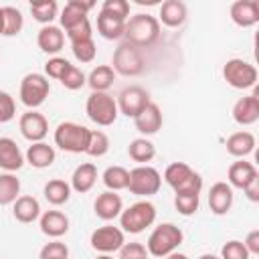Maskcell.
I'll return each instance as SVG.
<instances>
[{"label":"cell","mask_w":259,"mask_h":259,"mask_svg":"<svg viewBox=\"0 0 259 259\" xmlns=\"http://www.w3.org/2000/svg\"><path fill=\"white\" fill-rule=\"evenodd\" d=\"M198 259H221V257H217V255H212V253H204V255H200Z\"/></svg>","instance_id":"51"},{"label":"cell","mask_w":259,"mask_h":259,"mask_svg":"<svg viewBox=\"0 0 259 259\" xmlns=\"http://www.w3.org/2000/svg\"><path fill=\"white\" fill-rule=\"evenodd\" d=\"M95 182H97V166L93 162L79 164L71 174V190H75L79 194L89 192L95 186Z\"/></svg>","instance_id":"25"},{"label":"cell","mask_w":259,"mask_h":259,"mask_svg":"<svg viewBox=\"0 0 259 259\" xmlns=\"http://www.w3.org/2000/svg\"><path fill=\"white\" fill-rule=\"evenodd\" d=\"M101 180H103V186H105L107 190H111V192L123 190V188H127L130 170H125L123 166H109V168L103 170Z\"/></svg>","instance_id":"33"},{"label":"cell","mask_w":259,"mask_h":259,"mask_svg":"<svg viewBox=\"0 0 259 259\" xmlns=\"http://www.w3.org/2000/svg\"><path fill=\"white\" fill-rule=\"evenodd\" d=\"M85 113L93 123H97L101 127L113 125L117 115H119L115 97L109 93H103V91H91L89 93V97L85 101Z\"/></svg>","instance_id":"6"},{"label":"cell","mask_w":259,"mask_h":259,"mask_svg":"<svg viewBox=\"0 0 259 259\" xmlns=\"http://www.w3.org/2000/svg\"><path fill=\"white\" fill-rule=\"evenodd\" d=\"M38 259H69V247L61 241H51L40 249Z\"/></svg>","instance_id":"43"},{"label":"cell","mask_w":259,"mask_h":259,"mask_svg":"<svg viewBox=\"0 0 259 259\" xmlns=\"http://www.w3.org/2000/svg\"><path fill=\"white\" fill-rule=\"evenodd\" d=\"M89 243H91V247H93L97 253L111 255V253L119 251L121 245L125 243V233H123L119 227L103 225V227H97V229L91 233Z\"/></svg>","instance_id":"12"},{"label":"cell","mask_w":259,"mask_h":259,"mask_svg":"<svg viewBox=\"0 0 259 259\" xmlns=\"http://www.w3.org/2000/svg\"><path fill=\"white\" fill-rule=\"evenodd\" d=\"M95 259H113V257H111V255H105V253H99Z\"/></svg>","instance_id":"53"},{"label":"cell","mask_w":259,"mask_h":259,"mask_svg":"<svg viewBox=\"0 0 259 259\" xmlns=\"http://www.w3.org/2000/svg\"><path fill=\"white\" fill-rule=\"evenodd\" d=\"M111 69L115 71V75H123V77H138L144 73V55L142 49L130 45V42H119L117 49L113 51V59H111Z\"/></svg>","instance_id":"7"},{"label":"cell","mask_w":259,"mask_h":259,"mask_svg":"<svg viewBox=\"0 0 259 259\" xmlns=\"http://www.w3.org/2000/svg\"><path fill=\"white\" fill-rule=\"evenodd\" d=\"M89 136H91V130L81 125V123H75V121H61L57 127H55V146L61 148L63 152H69V154H85L87 150V144H89Z\"/></svg>","instance_id":"4"},{"label":"cell","mask_w":259,"mask_h":259,"mask_svg":"<svg viewBox=\"0 0 259 259\" xmlns=\"http://www.w3.org/2000/svg\"><path fill=\"white\" fill-rule=\"evenodd\" d=\"M36 45H38V49L42 53L57 57V53H61L63 47H65V32H63V28L55 26V24L42 26L38 30V34H36Z\"/></svg>","instance_id":"20"},{"label":"cell","mask_w":259,"mask_h":259,"mask_svg":"<svg viewBox=\"0 0 259 259\" xmlns=\"http://www.w3.org/2000/svg\"><path fill=\"white\" fill-rule=\"evenodd\" d=\"M123 28H125V20L109 16V14L99 10V14H97V32L105 40H119V38H123Z\"/></svg>","instance_id":"29"},{"label":"cell","mask_w":259,"mask_h":259,"mask_svg":"<svg viewBox=\"0 0 259 259\" xmlns=\"http://www.w3.org/2000/svg\"><path fill=\"white\" fill-rule=\"evenodd\" d=\"M164 259H190V257H188V255H184V253H178V251H174V253L166 255Z\"/></svg>","instance_id":"50"},{"label":"cell","mask_w":259,"mask_h":259,"mask_svg":"<svg viewBox=\"0 0 259 259\" xmlns=\"http://www.w3.org/2000/svg\"><path fill=\"white\" fill-rule=\"evenodd\" d=\"M71 63L67 61V59H63V57H51L47 63H45V77L49 79H61L63 77V73L67 71V67H69Z\"/></svg>","instance_id":"44"},{"label":"cell","mask_w":259,"mask_h":259,"mask_svg":"<svg viewBox=\"0 0 259 259\" xmlns=\"http://www.w3.org/2000/svg\"><path fill=\"white\" fill-rule=\"evenodd\" d=\"M55 158H57L55 148L49 146L47 142H34V144H30L28 150H26V154H24V162H28L32 168H38V170L53 166Z\"/></svg>","instance_id":"26"},{"label":"cell","mask_w":259,"mask_h":259,"mask_svg":"<svg viewBox=\"0 0 259 259\" xmlns=\"http://www.w3.org/2000/svg\"><path fill=\"white\" fill-rule=\"evenodd\" d=\"M12 214L18 223H24V225L34 223L36 219H40V204L34 196H28V194L18 196L12 202Z\"/></svg>","instance_id":"28"},{"label":"cell","mask_w":259,"mask_h":259,"mask_svg":"<svg viewBox=\"0 0 259 259\" xmlns=\"http://www.w3.org/2000/svg\"><path fill=\"white\" fill-rule=\"evenodd\" d=\"M18 127H20L22 138L28 140L30 144L42 142L47 138V134H49V121L36 109H28L26 113H22L20 119H18Z\"/></svg>","instance_id":"13"},{"label":"cell","mask_w":259,"mask_h":259,"mask_svg":"<svg viewBox=\"0 0 259 259\" xmlns=\"http://www.w3.org/2000/svg\"><path fill=\"white\" fill-rule=\"evenodd\" d=\"M164 182L174 190V194H200L202 190V176L186 162L168 164L164 170Z\"/></svg>","instance_id":"3"},{"label":"cell","mask_w":259,"mask_h":259,"mask_svg":"<svg viewBox=\"0 0 259 259\" xmlns=\"http://www.w3.org/2000/svg\"><path fill=\"white\" fill-rule=\"evenodd\" d=\"M231 113H233V119L239 125H253L259 119V97H257V91L237 99Z\"/></svg>","instance_id":"15"},{"label":"cell","mask_w":259,"mask_h":259,"mask_svg":"<svg viewBox=\"0 0 259 259\" xmlns=\"http://www.w3.org/2000/svg\"><path fill=\"white\" fill-rule=\"evenodd\" d=\"M113 81H115V71L111 69V65H97L87 75V85L91 87V91L107 93V89L113 85Z\"/></svg>","instance_id":"31"},{"label":"cell","mask_w":259,"mask_h":259,"mask_svg":"<svg viewBox=\"0 0 259 259\" xmlns=\"http://www.w3.org/2000/svg\"><path fill=\"white\" fill-rule=\"evenodd\" d=\"M136 130L146 138V136H154L160 127H162V109L158 103L150 101L136 117H134Z\"/></svg>","instance_id":"17"},{"label":"cell","mask_w":259,"mask_h":259,"mask_svg":"<svg viewBox=\"0 0 259 259\" xmlns=\"http://www.w3.org/2000/svg\"><path fill=\"white\" fill-rule=\"evenodd\" d=\"M255 176H259L257 168L251 164V162H245V160H237L229 166L227 170V184L231 188H239L243 190Z\"/></svg>","instance_id":"23"},{"label":"cell","mask_w":259,"mask_h":259,"mask_svg":"<svg viewBox=\"0 0 259 259\" xmlns=\"http://www.w3.org/2000/svg\"><path fill=\"white\" fill-rule=\"evenodd\" d=\"M243 245L249 251V255H259V229H253L243 241Z\"/></svg>","instance_id":"48"},{"label":"cell","mask_w":259,"mask_h":259,"mask_svg":"<svg viewBox=\"0 0 259 259\" xmlns=\"http://www.w3.org/2000/svg\"><path fill=\"white\" fill-rule=\"evenodd\" d=\"M249 257H251V255H249V251L245 249L243 241H237V239L227 241V243L223 245V249H221V259H249Z\"/></svg>","instance_id":"42"},{"label":"cell","mask_w":259,"mask_h":259,"mask_svg":"<svg viewBox=\"0 0 259 259\" xmlns=\"http://www.w3.org/2000/svg\"><path fill=\"white\" fill-rule=\"evenodd\" d=\"M160 36V22L156 16L152 14H134L125 20V28H123V38L125 42L138 47V49H144V47H150L158 40Z\"/></svg>","instance_id":"1"},{"label":"cell","mask_w":259,"mask_h":259,"mask_svg":"<svg viewBox=\"0 0 259 259\" xmlns=\"http://www.w3.org/2000/svg\"><path fill=\"white\" fill-rule=\"evenodd\" d=\"M127 156H130L134 162H138L140 166H144V164H148V162L154 160V156H156V146H154L148 138H136V140H132L130 146H127Z\"/></svg>","instance_id":"32"},{"label":"cell","mask_w":259,"mask_h":259,"mask_svg":"<svg viewBox=\"0 0 259 259\" xmlns=\"http://www.w3.org/2000/svg\"><path fill=\"white\" fill-rule=\"evenodd\" d=\"M71 53L79 63H91L97 55V47L93 38H85V40H77L71 42Z\"/></svg>","instance_id":"39"},{"label":"cell","mask_w":259,"mask_h":259,"mask_svg":"<svg viewBox=\"0 0 259 259\" xmlns=\"http://www.w3.org/2000/svg\"><path fill=\"white\" fill-rule=\"evenodd\" d=\"M150 101H152V99H150V93H148L144 87H140V85H127V87H123V89L119 91L117 99H115L117 111L123 113L125 117H132V119H134Z\"/></svg>","instance_id":"11"},{"label":"cell","mask_w":259,"mask_h":259,"mask_svg":"<svg viewBox=\"0 0 259 259\" xmlns=\"http://www.w3.org/2000/svg\"><path fill=\"white\" fill-rule=\"evenodd\" d=\"M156 221V206L150 200H138L121 210L119 214V229L130 235H138L152 227Z\"/></svg>","instance_id":"5"},{"label":"cell","mask_w":259,"mask_h":259,"mask_svg":"<svg viewBox=\"0 0 259 259\" xmlns=\"http://www.w3.org/2000/svg\"><path fill=\"white\" fill-rule=\"evenodd\" d=\"M162 186V176L154 166H136L130 170V180H127V190L136 196H152L160 190Z\"/></svg>","instance_id":"9"},{"label":"cell","mask_w":259,"mask_h":259,"mask_svg":"<svg viewBox=\"0 0 259 259\" xmlns=\"http://www.w3.org/2000/svg\"><path fill=\"white\" fill-rule=\"evenodd\" d=\"M227 152L231 154V156H235V158H245V156H249L253 150H255V146H257V142H255V136L251 134V132H247V130H241V132H235V134H231L229 138H227Z\"/></svg>","instance_id":"27"},{"label":"cell","mask_w":259,"mask_h":259,"mask_svg":"<svg viewBox=\"0 0 259 259\" xmlns=\"http://www.w3.org/2000/svg\"><path fill=\"white\" fill-rule=\"evenodd\" d=\"M182 241H184V233L180 227H176L174 223H160L150 233L146 241V249H148V255L164 259L166 255L174 253L182 245Z\"/></svg>","instance_id":"2"},{"label":"cell","mask_w":259,"mask_h":259,"mask_svg":"<svg viewBox=\"0 0 259 259\" xmlns=\"http://www.w3.org/2000/svg\"><path fill=\"white\" fill-rule=\"evenodd\" d=\"M24 166V154L12 138H0V168L4 172H16Z\"/></svg>","instance_id":"21"},{"label":"cell","mask_w":259,"mask_h":259,"mask_svg":"<svg viewBox=\"0 0 259 259\" xmlns=\"http://www.w3.org/2000/svg\"><path fill=\"white\" fill-rule=\"evenodd\" d=\"M119 259H150V255L142 243H123L119 249Z\"/></svg>","instance_id":"46"},{"label":"cell","mask_w":259,"mask_h":259,"mask_svg":"<svg viewBox=\"0 0 259 259\" xmlns=\"http://www.w3.org/2000/svg\"><path fill=\"white\" fill-rule=\"evenodd\" d=\"M245 196L251 200V202H259V176H255L245 188H243Z\"/></svg>","instance_id":"49"},{"label":"cell","mask_w":259,"mask_h":259,"mask_svg":"<svg viewBox=\"0 0 259 259\" xmlns=\"http://www.w3.org/2000/svg\"><path fill=\"white\" fill-rule=\"evenodd\" d=\"M101 12L121 18V20H127L130 18V2L127 0H105L101 4Z\"/></svg>","instance_id":"41"},{"label":"cell","mask_w":259,"mask_h":259,"mask_svg":"<svg viewBox=\"0 0 259 259\" xmlns=\"http://www.w3.org/2000/svg\"><path fill=\"white\" fill-rule=\"evenodd\" d=\"M49 93H51V83L42 73H26L22 77L18 97H20L22 105H26L28 109L40 107L47 101Z\"/></svg>","instance_id":"8"},{"label":"cell","mask_w":259,"mask_h":259,"mask_svg":"<svg viewBox=\"0 0 259 259\" xmlns=\"http://www.w3.org/2000/svg\"><path fill=\"white\" fill-rule=\"evenodd\" d=\"M95 4L93 2H83V0H69L65 6H63V10H61V16H59V20H61V26L65 28V32L67 30H71L73 26H77V24H81L83 20H87L89 16V10L93 8Z\"/></svg>","instance_id":"18"},{"label":"cell","mask_w":259,"mask_h":259,"mask_svg":"<svg viewBox=\"0 0 259 259\" xmlns=\"http://www.w3.org/2000/svg\"><path fill=\"white\" fill-rule=\"evenodd\" d=\"M174 206L182 217H192L200 206V194H174Z\"/></svg>","instance_id":"40"},{"label":"cell","mask_w":259,"mask_h":259,"mask_svg":"<svg viewBox=\"0 0 259 259\" xmlns=\"http://www.w3.org/2000/svg\"><path fill=\"white\" fill-rule=\"evenodd\" d=\"M231 20L241 28H251L259 22V2L257 0H237L229 8Z\"/></svg>","instance_id":"14"},{"label":"cell","mask_w":259,"mask_h":259,"mask_svg":"<svg viewBox=\"0 0 259 259\" xmlns=\"http://www.w3.org/2000/svg\"><path fill=\"white\" fill-rule=\"evenodd\" d=\"M4 30V14H2V6H0V34Z\"/></svg>","instance_id":"52"},{"label":"cell","mask_w":259,"mask_h":259,"mask_svg":"<svg viewBox=\"0 0 259 259\" xmlns=\"http://www.w3.org/2000/svg\"><path fill=\"white\" fill-rule=\"evenodd\" d=\"M107 152H109V138H107V134L101 132V130H91L85 154H89L91 158H101Z\"/></svg>","instance_id":"37"},{"label":"cell","mask_w":259,"mask_h":259,"mask_svg":"<svg viewBox=\"0 0 259 259\" xmlns=\"http://www.w3.org/2000/svg\"><path fill=\"white\" fill-rule=\"evenodd\" d=\"M2 14H4V36H16L22 26H24V16L18 8L14 6H2Z\"/></svg>","instance_id":"36"},{"label":"cell","mask_w":259,"mask_h":259,"mask_svg":"<svg viewBox=\"0 0 259 259\" xmlns=\"http://www.w3.org/2000/svg\"><path fill=\"white\" fill-rule=\"evenodd\" d=\"M233 200H235V194H233V188L227 184V182H214L208 190V208L212 214L217 217H223L231 210L233 206Z\"/></svg>","instance_id":"16"},{"label":"cell","mask_w":259,"mask_h":259,"mask_svg":"<svg viewBox=\"0 0 259 259\" xmlns=\"http://www.w3.org/2000/svg\"><path fill=\"white\" fill-rule=\"evenodd\" d=\"M93 210L95 214L101 219V221H113L121 214L123 210V200L117 192H111V190H105L101 192L95 202H93Z\"/></svg>","instance_id":"19"},{"label":"cell","mask_w":259,"mask_h":259,"mask_svg":"<svg viewBox=\"0 0 259 259\" xmlns=\"http://www.w3.org/2000/svg\"><path fill=\"white\" fill-rule=\"evenodd\" d=\"M16 115V103L14 97L6 91H0V123H8Z\"/></svg>","instance_id":"45"},{"label":"cell","mask_w":259,"mask_h":259,"mask_svg":"<svg viewBox=\"0 0 259 259\" xmlns=\"http://www.w3.org/2000/svg\"><path fill=\"white\" fill-rule=\"evenodd\" d=\"M223 77L233 89H251L257 85V69L245 59H229L223 67Z\"/></svg>","instance_id":"10"},{"label":"cell","mask_w":259,"mask_h":259,"mask_svg":"<svg viewBox=\"0 0 259 259\" xmlns=\"http://www.w3.org/2000/svg\"><path fill=\"white\" fill-rule=\"evenodd\" d=\"M186 16H188V10H186V4L182 0H166V2L160 4L158 22H162L168 28L182 26L184 20H186Z\"/></svg>","instance_id":"24"},{"label":"cell","mask_w":259,"mask_h":259,"mask_svg":"<svg viewBox=\"0 0 259 259\" xmlns=\"http://www.w3.org/2000/svg\"><path fill=\"white\" fill-rule=\"evenodd\" d=\"M20 194V180L14 172H2L0 174V206L12 204Z\"/></svg>","instance_id":"34"},{"label":"cell","mask_w":259,"mask_h":259,"mask_svg":"<svg viewBox=\"0 0 259 259\" xmlns=\"http://www.w3.org/2000/svg\"><path fill=\"white\" fill-rule=\"evenodd\" d=\"M59 81H61V85H63L65 89L77 91V89H81L83 85H87V75H85L77 65H69L67 71L63 73V77H61Z\"/></svg>","instance_id":"38"},{"label":"cell","mask_w":259,"mask_h":259,"mask_svg":"<svg viewBox=\"0 0 259 259\" xmlns=\"http://www.w3.org/2000/svg\"><path fill=\"white\" fill-rule=\"evenodd\" d=\"M65 36L69 38V42H77V40H85V38H93V28H91V22L89 18L83 20L81 24L73 26L71 30L65 32Z\"/></svg>","instance_id":"47"},{"label":"cell","mask_w":259,"mask_h":259,"mask_svg":"<svg viewBox=\"0 0 259 259\" xmlns=\"http://www.w3.org/2000/svg\"><path fill=\"white\" fill-rule=\"evenodd\" d=\"M42 194H45V198H47L49 204L61 206V204L69 202V198H71V184L65 182V180H61V178H53V180H49L45 184Z\"/></svg>","instance_id":"30"},{"label":"cell","mask_w":259,"mask_h":259,"mask_svg":"<svg viewBox=\"0 0 259 259\" xmlns=\"http://www.w3.org/2000/svg\"><path fill=\"white\" fill-rule=\"evenodd\" d=\"M38 225H40L42 235H47L51 239H59V237L67 235V231H69V217L61 210H47L40 214Z\"/></svg>","instance_id":"22"},{"label":"cell","mask_w":259,"mask_h":259,"mask_svg":"<svg viewBox=\"0 0 259 259\" xmlns=\"http://www.w3.org/2000/svg\"><path fill=\"white\" fill-rule=\"evenodd\" d=\"M30 14L36 22H40L42 26L51 24L57 14H59V4L55 0H38V2H32L30 4Z\"/></svg>","instance_id":"35"}]
</instances>
